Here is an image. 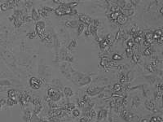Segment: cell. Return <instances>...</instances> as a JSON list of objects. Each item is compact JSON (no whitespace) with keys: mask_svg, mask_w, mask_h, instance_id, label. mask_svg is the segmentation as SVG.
<instances>
[{"mask_svg":"<svg viewBox=\"0 0 163 122\" xmlns=\"http://www.w3.org/2000/svg\"><path fill=\"white\" fill-rule=\"evenodd\" d=\"M47 95L52 101H59L61 98V94L59 90H56L54 88H50L47 90Z\"/></svg>","mask_w":163,"mask_h":122,"instance_id":"1","label":"cell"},{"mask_svg":"<svg viewBox=\"0 0 163 122\" xmlns=\"http://www.w3.org/2000/svg\"><path fill=\"white\" fill-rule=\"evenodd\" d=\"M29 83H30V86L31 87V89H33V90H39L42 85V80L38 79L35 77H32L30 79Z\"/></svg>","mask_w":163,"mask_h":122,"instance_id":"2","label":"cell"},{"mask_svg":"<svg viewBox=\"0 0 163 122\" xmlns=\"http://www.w3.org/2000/svg\"><path fill=\"white\" fill-rule=\"evenodd\" d=\"M103 90V88H98V87H89L87 90V92L89 95L90 96H95L98 95V94H99L100 92H101Z\"/></svg>","mask_w":163,"mask_h":122,"instance_id":"3","label":"cell"},{"mask_svg":"<svg viewBox=\"0 0 163 122\" xmlns=\"http://www.w3.org/2000/svg\"><path fill=\"white\" fill-rule=\"evenodd\" d=\"M79 21L84 25H90L92 24V19L90 18V16L85 15V14H80L79 15Z\"/></svg>","mask_w":163,"mask_h":122,"instance_id":"4","label":"cell"},{"mask_svg":"<svg viewBox=\"0 0 163 122\" xmlns=\"http://www.w3.org/2000/svg\"><path fill=\"white\" fill-rule=\"evenodd\" d=\"M18 95H20V92L17 91L16 90H9L7 91V96L8 98H12V99H16V96H18Z\"/></svg>","mask_w":163,"mask_h":122,"instance_id":"5","label":"cell"},{"mask_svg":"<svg viewBox=\"0 0 163 122\" xmlns=\"http://www.w3.org/2000/svg\"><path fill=\"white\" fill-rule=\"evenodd\" d=\"M126 21H127V17L126 16H124L122 13L118 16L117 21H116V22L118 23V24H120V25H124Z\"/></svg>","mask_w":163,"mask_h":122,"instance_id":"6","label":"cell"},{"mask_svg":"<svg viewBox=\"0 0 163 122\" xmlns=\"http://www.w3.org/2000/svg\"><path fill=\"white\" fill-rule=\"evenodd\" d=\"M31 18L33 21H39V19H40V15L39 13L38 12V10L36 9L33 8L32 10V15H31Z\"/></svg>","mask_w":163,"mask_h":122,"instance_id":"7","label":"cell"},{"mask_svg":"<svg viewBox=\"0 0 163 122\" xmlns=\"http://www.w3.org/2000/svg\"><path fill=\"white\" fill-rule=\"evenodd\" d=\"M161 37H162V30L161 29H157L155 30L154 32H153L152 34V39L154 40H157L159 39Z\"/></svg>","mask_w":163,"mask_h":122,"instance_id":"8","label":"cell"},{"mask_svg":"<svg viewBox=\"0 0 163 122\" xmlns=\"http://www.w3.org/2000/svg\"><path fill=\"white\" fill-rule=\"evenodd\" d=\"M109 43H110V41H108L107 38H105V39H103L99 43V46H100V48L103 49V50L104 49H106L108 46Z\"/></svg>","mask_w":163,"mask_h":122,"instance_id":"9","label":"cell"},{"mask_svg":"<svg viewBox=\"0 0 163 122\" xmlns=\"http://www.w3.org/2000/svg\"><path fill=\"white\" fill-rule=\"evenodd\" d=\"M78 22L77 21H69L66 23V26L70 27L72 29H74V28H78Z\"/></svg>","mask_w":163,"mask_h":122,"instance_id":"10","label":"cell"},{"mask_svg":"<svg viewBox=\"0 0 163 122\" xmlns=\"http://www.w3.org/2000/svg\"><path fill=\"white\" fill-rule=\"evenodd\" d=\"M107 116V111L106 110H101L99 111V114H98V118L97 120H101L103 119H104Z\"/></svg>","mask_w":163,"mask_h":122,"instance_id":"11","label":"cell"},{"mask_svg":"<svg viewBox=\"0 0 163 122\" xmlns=\"http://www.w3.org/2000/svg\"><path fill=\"white\" fill-rule=\"evenodd\" d=\"M64 92H65V95L66 97H72L74 95V91L72 90V89L70 87H65V90H64Z\"/></svg>","mask_w":163,"mask_h":122,"instance_id":"12","label":"cell"},{"mask_svg":"<svg viewBox=\"0 0 163 122\" xmlns=\"http://www.w3.org/2000/svg\"><path fill=\"white\" fill-rule=\"evenodd\" d=\"M145 107H146V108L148 110H151L152 111V110L154 109L155 105H154V104H153V103L151 100H147L145 102Z\"/></svg>","mask_w":163,"mask_h":122,"instance_id":"13","label":"cell"},{"mask_svg":"<svg viewBox=\"0 0 163 122\" xmlns=\"http://www.w3.org/2000/svg\"><path fill=\"white\" fill-rule=\"evenodd\" d=\"M7 104L10 107H12L14 105L17 104V101L16 99H12V98H7Z\"/></svg>","mask_w":163,"mask_h":122,"instance_id":"14","label":"cell"},{"mask_svg":"<svg viewBox=\"0 0 163 122\" xmlns=\"http://www.w3.org/2000/svg\"><path fill=\"white\" fill-rule=\"evenodd\" d=\"M84 30H85V25L82 23V24H80L78 27V34L81 35L83 33Z\"/></svg>","mask_w":163,"mask_h":122,"instance_id":"15","label":"cell"},{"mask_svg":"<svg viewBox=\"0 0 163 122\" xmlns=\"http://www.w3.org/2000/svg\"><path fill=\"white\" fill-rule=\"evenodd\" d=\"M152 52V47H150V46H148V47L146 48L145 50H143V55H145V56H149V55H151Z\"/></svg>","mask_w":163,"mask_h":122,"instance_id":"16","label":"cell"},{"mask_svg":"<svg viewBox=\"0 0 163 122\" xmlns=\"http://www.w3.org/2000/svg\"><path fill=\"white\" fill-rule=\"evenodd\" d=\"M23 24V21L21 20H13V25L16 28H19Z\"/></svg>","mask_w":163,"mask_h":122,"instance_id":"17","label":"cell"},{"mask_svg":"<svg viewBox=\"0 0 163 122\" xmlns=\"http://www.w3.org/2000/svg\"><path fill=\"white\" fill-rule=\"evenodd\" d=\"M76 46H77V42H76L75 40H72V41L70 42V43L69 44L68 48H69L70 50H72L74 49V48L76 47Z\"/></svg>","mask_w":163,"mask_h":122,"instance_id":"18","label":"cell"},{"mask_svg":"<svg viewBox=\"0 0 163 122\" xmlns=\"http://www.w3.org/2000/svg\"><path fill=\"white\" fill-rule=\"evenodd\" d=\"M126 55H127V57H129V58H132V56H133V55H134V50H133V49L132 48H127L126 50Z\"/></svg>","mask_w":163,"mask_h":122,"instance_id":"19","label":"cell"},{"mask_svg":"<svg viewBox=\"0 0 163 122\" xmlns=\"http://www.w3.org/2000/svg\"><path fill=\"white\" fill-rule=\"evenodd\" d=\"M41 108H42L41 104L36 105L35 107H34V110H33V113H34V115H37V114L39 113V111H41Z\"/></svg>","mask_w":163,"mask_h":122,"instance_id":"20","label":"cell"},{"mask_svg":"<svg viewBox=\"0 0 163 122\" xmlns=\"http://www.w3.org/2000/svg\"><path fill=\"white\" fill-rule=\"evenodd\" d=\"M149 122H162V119L159 116H153L151 118Z\"/></svg>","mask_w":163,"mask_h":122,"instance_id":"21","label":"cell"},{"mask_svg":"<svg viewBox=\"0 0 163 122\" xmlns=\"http://www.w3.org/2000/svg\"><path fill=\"white\" fill-rule=\"evenodd\" d=\"M132 59H133V60L135 61V63H137L138 61L140 60V55H139L138 53H134V55H133V56H132Z\"/></svg>","mask_w":163,"mask_h":122,"instance_id":"22","label":"cell"},{"mask_svg":"<svg viewBox=\"0 0 163 122\" xmlns=\"http://www.w3.org/2000/svg\"><path fill=\"white\" fill-rule=\"evenodd\" d=\"M113 90L116 91V92H119L120 90H122V85H120V84H115L113 86Z\"/></svg>","mask_w":163,"mask_h":122,"instance_id":"23","label":"cell"},{"mask_svg":"<svg viewBox=\"0 0 163 122\" xmlns=\"http://www.w3.org/2000/svg\"><path fill=\"white\" fill-rule=\"evenodd\" d=\"M72 114H73V116H74V117H78V116H80V111L78 110V109H74L73 110V111H72Z\"/></svg>","mask_w":163,"mask_h":122,"instance_id":"24","label":"cell"},{"mask_svg":"<svg viewBox=\"0 0 163 122\" xmlns=\"http://www.w3.org/2000/svg\"><path fill=\"white\" fill-rule=\"evenodd\" d=\"M127 46L128 48H133L135 46V43H134L133 40H129L127 42Z\"/></svg>","mask_w":163,"mask_h":122,"instance_id":"25","label":"cell"},{"mask_svg":"<svg viewBox=\"0 0 163 122\" xmlns=\"http://www.w3.org/2000/svg\"><path fill=\"white\" fill-rule=\"evenodd\" d=\"M113 60H121V59H122V57L118 54H114L113 55Z\"/></svg>","mask_w":163,"mask_h":122,"instance_id":"26","label":"cell"},{"mask_svg":"<svg viewBox=\"0 0 163 122\" xmlns=\"http://www.w3.org/2000/svg\"><path fill=\"white\" fill-rule=\"evenodd\" d=\"M74 104H69L68 105H66V110H68V111H72V110H74Z\"/></svg>","mask_w":163,"mask_h":122,"instance_id":"27","label":"cell"},{"mask_svg":"<svg viewBox=\"0 0 163 122\" xmlns=\"http://www.w3.org/2000/svg\"><path fill=\"white\" fill-rule=\"evenodd\" d=\"M27 36H28V37H30V39L34 38L35 36H36V32H31V33H30V34H28Z\"/></svg>","mask_w":163,"mask_h":122,"instance_id":"28","label":"cell"},{"mask_svg":"<svg viewBox=\"0 0 163 122\" xmlns=\"http://www.w3.org/2000/svg\"><path fill=\"white\" fill-rule=\"evenodd\" d=\"M79 122H90V120H88L87 117H86V118L84 117V118H82Z\"/></svg>","mask_w":163,"mask_h":122,"instance_id":"29","label":"cell"},{"mask_svg":"<svg viewBox=\"0 0 163 122\" xmlns=\"http://www.w3.org/2000/svg\"><path fill=\"white\" fill-rule=\"evenodd\" d=\"M141 122H148V121L146 119H143V120H141Z\"/></svg>","mask_w":163,"mask_h":122,"instance_id":"30","label":"cell"},{"mask_svg":"<svg viewBox=\"0 0 163 122\" xmlns=\"http://www.w3.org/2000/svg\"><path fill=\"white\" fill-rule=\"evenodd\" d=\"M2 106H3V105L1 104V103H0V110H1V109H2Z\"/></svg>","mask_w":163,"mask_h":122,"instance_id":"31","label":"cell"},{"mask_svg":"<svg viewBox=\"0 0 163 122\" xmlns=\"http://www.w3.org/2000/svg\"><path fill=\"white\" fill-rule=\"evenodd\" d=\"M0 12H1V8H0Z\"/></svg>","mask_w":163,"mask_h":122,"instance_id":"32","label":"cell"}]
</instances>
